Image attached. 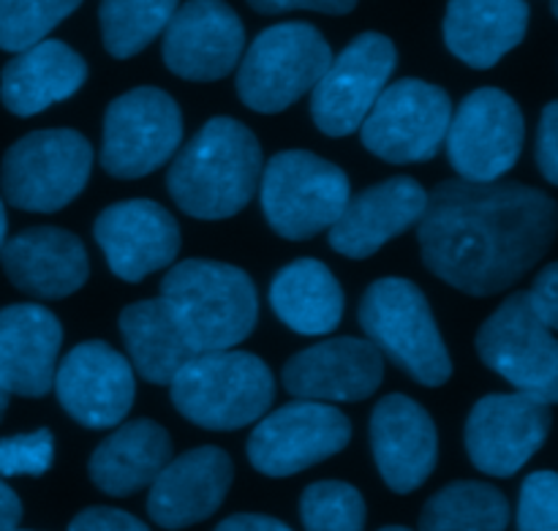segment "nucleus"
Here are the masks:
<instances>
[{"label": "nucleus", "mask_w": 558, "mask_h": 531, "mask_svg": "<svg viewBox=\"0 0 558 531\" xmlns=\"http://www.w3.org/2000/svg\"><path fill=\"white\" fill-rule=\"evenodd\" d=\"M556 202L518 183L445 180L425 202L420 251L434 276L472 298L521 281L556 238Z\"/></svg>", "instance_id": "f257e3e1"}, {"label": "nucleus", "mask_w": 558, "mask_h": 531, "mask_svg": "<svg viewBox=\"0 0 558 531\" xmlns=\"http://www.w3.org/2000/svg\"><path fill=\"white\" fill-rule=\"evenodd\" d=\"M262 174V147L240 120L213 118L178 153L167 189L183 213L221 221L243 210Z\"/></svg>", "instance_id": "f03ea898"}, {"label": "nucleus", "mask_w": 558, "mask_h": 531, "mask_svg": "<svg viewBox=\"0 0 558 531\" xmlns=\"http://www.w3.org/2000/svg\"><path fill=\"white\" fill-rule=\"evenodd\" d=\"M161 300L196 352L234 349L254 333L259 316L254 281L227 262L185 260L169 267Z\"/></svg>", "instance_id": "7ed1b4c3"}, {"label": "nucleus", "mask_w": 558, "mask_h": 531, "mask_svg": "<svg viewBox=\"0 0 558 531\" xmlns=\"http://www.w3.org/2000/svg\"><path fill=\"white\" fill-rule=\"evenodd\" d=\"M172 403L199 429L234 431L265 418L276 396V382L265 360L234 349L199 352L178 371Z\"/></svg>", "instance_id": "20e7f679"}, {"label": "nucleus", "mask_w": 558, "mask_h": 531, "mask_svg": "<svg viewBox=\"0 0 558 531\" xmlns=\"http://www.w3.org/2000/svg\"><path fill=\"white\" fill-rule=\"evenodd\" d=\"M360 325L371 343L420 385L441 387L452 376L450 352L417 283L407 278L371 283L360 303Z\"/></svg>", "instance_id": "39448f33"}, {"label": "nucleus", "mask_w": 558, "mask_h": 531, "mask_svg": "<svg viewBox=\"0 0 558 531\" xmlns=\"http://www.w3.org/2000/svg\"><path fill=\"white\" fill-rule=\"evenodd\" d=\"M259 183L267 224L287 240H311L330 229L352 196L347 172L308 150L276 153L262 167Z\"/></svg>", "instance_id": "423d86ee"}, {"label": "nucleus", "mask_w": 558, "mask_h": 531, "mask_svg": "<svg viewBox=\"0 0 558 531\" xmlns=\"http://www.w3.org/2000/svg\"><path fill=\"white\" fill-rule=\"evenodd\" d=\"M330 60V44L308 22L267 27L240 63L238 93L254 112H283L314 90Z\"/></svg>", "instance_id": "0eeeda50"}, {"label": "nucleus", "mask_w": 558, "mask_h": 531, "mask_svg": "<svg viewBox=\"0 0 558 531\" xmlns=\"http://www.w3.org/2000/svg\"><path fill=\"white\" fill-rule=\"evenodd\" d=\"M93 147L80 131L44 129L9 147L0 167L5 202L20 210L58 213L87 185Z\"/></svg>", "instance_id": "6e6552de"}, {"label": "nucleus", "mask_w": 558, "mask_h": 531, "mask_svg": "<svg viewBox=\"0 0 558 531\" xmlns=\"http://www.w3.org/2000/svg\"><path fill=\"white\" fill-rule=\"evenodd\" d=\"M183 140L178 101L158 87H134L104 114V172L120 180L145 178L169 161Z\"/></svg>", "instance_id": "1a4fd4ad"}, {"label": "nucleus", "mask_w": 558, "mask_h": 531, "mask_svg": "<svg viewBox=\"0 0 558 531\" xmlns=\"http://www.w3.org/2000/svg\"><path fill=\"white\" fill-rule=\"evenodd\" d=\"M480 360L505 376L518 393L556 403L558 343L554 330L534 314L526 292H515L485 319L477 333Z\"/></svg>", "instance_id": "9d476101"}, {"label": "nucleus", "mask_w": 558, "mask_h": 531, "mask_svg": "<svg viewBox=\"0 0 558 531\" xmlns=\"http://www.w3.org/2000/svg\"><path fill=\"white\" fill-rule=\"evenodd\" d=\"M452 104L439 85L401 80L385 87L360 125V140L390 164L428 161L445 145Z\"/></svg>", "instance_id": "9b49d317"}, {"label": "nucleus", "mask_w": 558, "mask_h": 531, "mask_svg": "<svg viewBox=\"0 0 558 531\" xmlns=\"http://www.w3.org/2000/svg\"><path fill=\"white\" fill-rule=\"evenodd\" d=\"M521 107L499 87H480L452 112L447 129V156L469 183H494L518 164L523 150Z\"/></svg>", "instance_id": "f8f14e48"}, {"label": "nucleus", "mask_w": 558, "mask_h": 531, "mask_svg": "<svg viewBox=\"0 0 558 531\" xmlns=\"http://www.w3.org/2000/svg\"><path fill=\"white\" fill-rule=\"evenodd\" d=\"M352 439V423L322 401H294L267 414L248 439V461L267 478H292L338 456Z\"/></svg>", "instance_id": "ddd939ff"}, {"label": "nucleus", "mask_w": 558, "mask_h": 531, "mask_svg": "<svg viewBox=\"0 0 558 531\" xmlns=\"http://www.w3.org/2000/svg\"><path fill=\"white\" fill-rule=\"evenodd\" d=\"M396 44L381 33H363L338 58L311 90V118L327 136H349L363 125L387 80L396 71Z\"/></svg>", "instance_id": "4468645a"}, {"label": "nucleus", "mask_w": 558, "mask_h": 531, "mask_svg": "<svg viewBox=\"0 0 558 531\" xmlns=\"http://www.w3.org/2000/svg\"><path fill=\"white\" fill-rule=\"evenodd\" d=\"M550 407L526 393L480 398L466 423V450L474 467L490 478H512L545 445Z\"/></svg>", "instance_id": "2eb2a0df"}, {"label": "nucleus", "mask_w": 558, "mask_h": 531, "mask_svg": "<svg viewBox=\"0 0 558 531\" xmlns=\"http://www.w3.org/2000/svg\"><path fill=\"white\" fill-rule=\"evenodd\" d=\"M58 401L85 429H112L134 407L136 382L129 360L104 341L71 349L54 369Z\"/></svg>", "instance_id": "dca6fc26"}, {"label": "nucleus", "mask_w": 558, "mask_h": 531, "mask_svg": "<svg viewBox=\"0 0 558 531\" xmlns=\"http://www.w3.org/2000/svg\"><path fill=\"white\" fill-rule=\"evenodd\" d=\"M163 31V63L191 82L223 80L245 47L243 22L223 0H189Z\"/></svg>", "instance_id": "f3484780"}, {"label": "nucleus", "mask_w": 558, "mask_h": 531, "mask_svg": "<svg viewBox=\"0 0 558 531\" xmlns=\"http://www.w3.org/2000/svg\"><path fill=\"white\" fill-rule=\"evenodd\" d=\"M98 249L109 270L123 281L136 283L150 273L178 260L180 229L167 207L150 200L114 202L96 218Z\"/></svg>", "instance_id": "a211bd4d"}, {"label": "nucleus", "mask_w": 558, "mask_h": 531, "mask_svg": "<svg viewBox=\"0 0 558 531\" xmlns=\"http://www.w3.org/2000/svg\"><path fill=\"white\" fill-rule=\"evenodd\" d=\"M385 376V360L363 338H330L283 365V387L303 401H363Z\"/></svg>", "instance_id": "6ab92c4d"}, {"label": "nucleus", "mask_w": 558, "mask_h": 531, "mask_svg": "<svg viewBox=\"0 0 558 531\" xmlns=\"http://www.w3.org/2000/svg\"><path fill=\"white\" fill-rule=\"evenodd\" d=\"M371 447L385 483L396 494H412L434 474L439 436L430 414L412 398L392 393L371 414Z\"/></svg>", "instance_id": "aec40b11"}, {"label": "nucleus", "mask_w": 558, "mask_h": 531, "mask_svg": "<svg viewBox=\"0 0 558 531\" xmlns=\"http://www.w3.org/2000/svg\"><path fill=\"white\" fill-rule=\"evenodd\" d=\"M232 461L221 447H196L172 458L150 483L147 512L163 529H185L210 518L232 488Z\"/></svg>", "instance_id": "412c9836"}, {"label": "nucleus", "mask_w": 558, "mask_h": 531, "mask_svg": "<svg viewBox=\"0 0 558 531\" xmlns=\"http://www.w3.org/2000/svg\"><path fill=\"white\" fill-rule=\"evenodd\" d=\"M428 191L412 178H390L349 196L330 227V245L349 260H365L423 218Z\"/></svg>", "instance_id": "4be33fe9"}, {"label": "nucleus", "mask_w": 558, "mask_h": 531, "mask_svg": "<svg viewBox=\"0 0 558 531\" xmlns=\"http://www.w3.org/2000/svg\"><path fill=\"white\" fill-rule=\"evenodd\" d=\"M0 265L16 289L41 300L69 298L90 276L82 240L58 227H33L3 240Z\"/></svg>", "instance_id": "5701e85b"}, {"label": "nucleus", "mask_w": 558, "mask_h": 531, "mask_svg": "<svg viewBox=\"0 0 558 531\" xmlns=\"http://www.w3.org/2000/svg\"><path fill=\"white\" fill-rule=\"evenodd\" d=\"M63 327L44 305L0 309V387L25 398H44L54 385Z\"/></svg>", "instance_id": "b1692460"}, {"label": "nucleus", "mask_w": 558, "mask_h": 531, "mask_svg": "<svg viewBox=\"0 0 558 531\" xmlns=\"http://www.w3.org/2000/svg\"><path fill=\"white\" fill-rule=\"evenodd\" d=\"M85 80L87 65L80 52L63 41H38L5 63L0 98L11 114L31 118L74 96Z\"/></svg>", "instance_id": "393cba45"}, {"label": "nucleus", "mask_w": 558, "mask_h": 531, "mask_svg": "<svg viewBox=\"0 0 558 531\" xmlns=\"http://www.w3.org/2000/svg\"><path fill=\"white\" fill-rule=\"evenodd\" d=\"M526 0H450L445 16L447 49L472 69H490L523 41Z\"/></svg>", "instance_id": "a878e982"}, {"label": "nucleus", "mask_w": 558, "mask_h": 531, "mask_svg": "<svg viewBox=\"0 0 558 531\" xmlns=\"http://www.w3.org/2000/svg\"><path fill=\"white\" fill-rule=\"evenodd\" d=\"M172 461V439L153 420H131L96 447L90 458L93 485L109 496H131L150 485Z\"/></svg>", "instance_id": "bb28decb"}, {"label": "nucleus", "mask_w": 558, "mask_h": 531, "mask_svg": "<svg viewBox=\"0 0 558 531\" xmlns=\"http://www.w3.org/2000/svg\"><path fill=\"white\" fill-rule=\"evenodd\" d=\"M118 325L136 374L150 385H169L178 371L199 354L161 298L131 303Z\"/></svg>", "instance_id": "cd10ccee"}, {"label": "nucleus", "mask_w": 558, "mask_h": 531, "mask_svg": "<svg viewBox=\"0 0 558 531\" xmlns=\"http://www.w3.org/2000/svg\"><path fill=\"white\" fill-rule=\"evenodd\" d=\"M270 305L278 319L300 336H327L343 319L341 283L330 267L316 260L283 267L272 278Z\"/></svg>", "instance_id": "c85d7f7f"}, {"label": "nucleus", "mask_w": 558, "mask_h": 531, "mask_svg": "<svg viewBox=\"0 0 558 531\" xmlns=\"http://www.w3.org/2000/svg\"><path fill=\"white\" fill-rule=\"evenodd\" d=\"M510 502L488 483H452L430 496L420 516V531H505Z\"/></svg>", "instance_id": "c756f323"}, {"label": "nucleus", "mask_w": 558, "mask_h": 531, "mask_svg": "<svg viewBox=\"0 0 558 531\" xmlns=\"http://www.w3.org/2000/svg\"><path fill=\"white\" fill-rule=\"evenodd\" d=\"M178 0H101L104 47L112 58H134L172 20Z\"/></svg>", "instance_id": "7c9ffc66"}, {"label": "nucleus", "mask_w": 558, "mask_h": 531, "mask_svg": "<svg viewBox=\"0 0 558 531\" xmlns=\"http://www.w3.org/2000/svg\"><path fill=\"white\" fill-rule=\"evenodd\" d=\"M82 0H0V49L22 52L44 41Z\"/></svg>", "instance_id": "2f4dec72"}, {"label": "nucleus", "mask_w": 558, "mask_h": 531, "mask_svg": "<svg viewBox=\"0 0 558 531\" xmlns=\"http://www.w3.org/2000/svg\"><path fill=\"white\" fill-rule=\"evenodd\" d=\"M305 531H363L365 502L354 485L322 480L305 488L300 499Z\"/></svg>", "instance_id": "473e14b6"}, {"label": "nucleus", "mask_w": 558, "mask_h": 531, "mask_svg": "<svg viewBox=\"0 0 558 531\" xmlns=\"http://www.w3.org/2000/svg\"><path fill=\"white\" fill-rule=\"evenodd\" d=\"M54 461V436L49 429L0 439V478H38Z\"/></svg>", "instance_id": "72a5a7b5"}, {"label": "nucleus", "mask_w": 558, "mask_h": 531, "mask_svg": "<svg viewBox=\"0 0 558 531\" xmlns=\"http://www.w3.org/2000/svg\"><path fill=\"white\" fill-rule=\"evenodd\" d=\"M558 480L554 472L529 474L521 488L518 505V529L521 531H558L556 527Z\"/></svg>", "instance_id": "f704fd0d"}, {"label": "nucleus", "mask_w": 558, "mask_h": 531, "mask_svg": "<svg viewBox=\"0 0 558 531\" xmlns=\"http://www.w3.org/2000/svg\"><path fill=\"white\" fill-rule=\"evenodd\" d=\"M69 531H150L140 518L131 512L114 510V507H87L74 521L69 523Z\"/></svg>", "instance_id": "c9c22d12"}, {"label": "nucleus", "mask_w": 558, "mask_h": 531, "mask_svg": "<svg viewBox=\"0 0 558 531\" xmlns=\"http://www.w3.org/2000/svg\"><path fill=\"white\" fill-rule=\"evenodd\" d=\"M537 167L550 185L558 183V104H548L539 120Z\"/></svg>", "instance_id": "e433bc0d"}, {"label": "nucleus", "mask_w": 558, "mask_h": 531, "mask_svg": "<svg viewBox=\"0 0 558 531\" xmlns=\"http://www.w3.org/2000/svg\"><path fill=\"white\" fill-rule=\"evenodd\" d=\"M526 298H529V305L534 309V314H537L539 319L550 327V330H556V325H558V265L543 267V273H539L537 281H534L532 292H526Z\"/></svg>", "instance_id": "4c0bfd02"}, {"label": "nucleus", "mask_w": 558, "mask_h": 531, "mask_svg": "<svg viewBox=\"0 0 558 531\" xmlns=\"http://www.w3.org/2000/svg\"><path fill=\"white\" fill-rule=\"evenodd\" d=\"M248 5L259 14H283V11L294 9L319 11V14H349L357 0H248Z\"/></svg>", "instance_id": "58836bf2"}, {"label": "nucleus", "mask_w": 558, "mask_h": 531, "mask_svg": "<svg viewBox=\"0 0 558 531\" xmlns=\"http://www.w3.org/2000/svg\"><path fill=\"white\" fill-rule=\"evenodd\" d=\"M216 531H292L287 523L276 521V518L267 516H232L223 523H218Z\"/></svg>", "instance_id": "ea45409f"}, {"label": "nucleus", "mask_w": 558, "mask_h": 531, "mask_svg": "<svg viewBox=\"0 0 558 531\" xmlns=\"http://www.w3.org/2000/svg\"><path fill=\"white\" fill-rule=\"evenodd\" d=\"M22 521V505L20 496L0 480V531H11L20 527Z\"/></svg>", "instance_id": "a19ab883"}, {"label": "nucleus", "mask_w": 558, "mask_h": 531, "mask_svg": "<svg viewBox=\"0 0 558 531\" xmlns=\"http://www.w3.org/2000/svg\"><path fill=\"white\" fill-rule=\"evenodd\" d=\"M5 227H9V224H5V207H3V200H0V245H3L5 240Z\"/></svg>", "instance_id": "79ce46f5"}, {"label": "nucleus", "mask_w": 558, "mask_h": 531, "mask_svg": "<svg viewBox=\"0 0 558 531\" xmlns=\"http://www.w3.org/2000/svg\"><path fill=\"white\" fill-rule=\"evenodd\" d=\"M5 407H9V393H5L3 387H0V420H3V414H5Z\"/></svg>", "instance_id": "37998d69"}, {"label": "nucleus", "mask_w": 558, "mask_h": 531, "mask_svg": "<svg viewBox=\"0 0 558 531\" xmlns=\"http://www.w3.org/2000/svg\"><path fill=\"white\" fill-rule=\"evenodd\" d=\"M381 531H412V529H403V527H387V529H381Z\"/></svg>", "instance_id": "c03bdc74"}, {"label": "nucleus", "mask_w": 558, "mask_h": 531, "mask_svg": "<svg viewBox=\"0 0 558 531\" xmlns=\"http://www.w3.org/2000/svg\"><path fill=\"white\" fill-rule=\"evenodd\" d=\"M554 11H558V5H556V0H554Z\"/></svg>", "instance_id": "a18cd8bd"}, {"label": "nucleus", "mask_w": 558, "mask_h": 531, "mask_svg": "<svg viewBox=\"0 0 558 531\" xmlns=\"http://www.w3.org/2000/svg\"><path fill=\"white\" fill-rule=\"evenodd\" d=\"M11 531H20V529H11Z\"/></svg>", "instance_id": "49530a36"}]
</instances>
